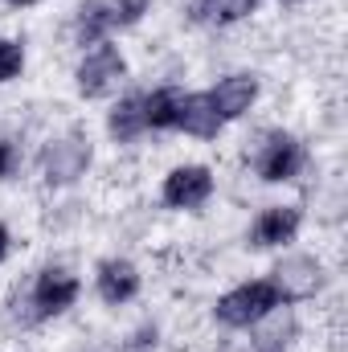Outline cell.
Returning <instances> with one entry per match:
<instances>
[{
    "label": "cell",
    "instance_id": "3",
    "mask_svg": "<svg viewBox=\"0 0 348 352\" xmlns=\"http://www.w3.org/2000/svg\"><path fill=\"white\" fill-rule=\"evenodd\" d=\"M74 299H78V278L70 270H62V266H45L37 274V283H33V307H37L33 320H45V316L66 311Z\"/></svg>",
    "mask_w": 348,
    "mask_h": 352
},
{
    "label": "cell",
    "instance_id": "9",
    "mask_svg": "<svg viewBox=\"0 0 348 352\" xmlns=\"http://www.w3.org/2000/svg\"><path fill=\"white\" fill-rule=\"evenodd\" d=\"M209 98H213V107H217L221 119H238V115H246V111L254 107V98H259V78H250V74L221 78Z\"/></svg>",
    "mask_w": 348,
    "mask_h": 352
},
{
    "label": "cell",
    "instance_id": "17",
    "mask_svg": "<svg viewBox=\"0 0 348 352\" xmlns=\"http://www.w3.org/2000/svg\"><path fill=\"white\" fill-rule=\"evenodd\" d=\"M144 12H148V0H111V4H107L111 25H135Z\"/></svg>",
    "mask_w": 348,
    "mask_h": 352
},
{
    "label": "cell",
    "instance_id": "20",
    "mask_svg": "<svg viewBox=\"0 0 348 352\" xmlns=\"http://www.w3.org/2000/svg\"><path fill=\"white\" fill-rule=\"evenodd\" d=\"M4 254H8V230L0 226V263H4Z\"/></svg>",
    "mask_w": 348,
    "mask_h": 352
},
{
    "label": "cell",
    "instance_id": "8",
    "mask_svg": "<svg viewBox=\"0 0 348 352\" xmlns=\"http://www.w3.org/2000/svg\"><path fill=\"white\" fill-rule=\"evenodd\" d=\"M221 123H226V119L217 115V107H213L209 94H180L173 127L188 131V135H201V140H213V135L221 131Z\"/></svg>",
    "mask_w": 348,
    "mask_h": 352
},
{
    "label": "cell",
    "instance_id": "1",
    "mask_svg": "<svg viewBox=\"0 0 348 352\" xmlns=\"http://www.w3.org/2000/svg\"><path fill=\"white\" fill-rule=\"evenodd\" d=\"M274 307H279V295H274L270 283H242V287H234L230 295L217 299V320L230 324V328H250Z\"/></svg>",
    "mask_w": 348,
    "mask_h": 352
},
{
    "label": "cell",
    "instance_id": "4",
    "mask_svg": "<svg viewBox=\"0 0 348 352\" xmlns=\"http://www.w3.org/2000/svg\"><path fill=\"white\" fill-rule=\"evenodd\" d=\"M123 58H119V50L115 45H98L94 54H87V62L78 66V90L87 94V98H102V94H111V90L119 87V78H123Z\"/></svg>",
    "mask_w": 348,
    "mask_h": 352
},
{
    "label": "cell",
    "instance_id": "2",
    "mask_svg": "<svg viewBox=\"0 0 348 352\" xmlns=\"http://www.w3.org/2000/svg\"><path fill=\"white\" fill-rule=\"evenodd\" d=\"M324 283V270L316 258H283L270 274V287L279 295V303H295V299H312Z\"/></svg>",
    "mask_w": 348,
    "mask_h": 352
},
{
    "label": "cell",
    "instance_id": "6",
    "mask_svg": "<svg viewBox=\"0 0 348 352\" xmlns=\"http://www.w3.org/2000/svg\"><path fill=\"white\" fill-rule=\"evenodd\" d=\"M299 164H303V148L291 135H283V131L266 135V144L254 156V168H259L262 180H291V176L299 173Z\"/></svg>",
    "mask_w": 348,
    "mask_h": 352
},
{
    "label": "cell",
    "instance_id": "12",
    "mask_svg": "<svg viewBox=\"0 0 348 352\" xmlns=\"http://www.w3.org/2000/svg\"><path fill=\"white\" fill-rule=\"evenodd\" d=\"M107 127H111V135H115L119 144H131V140L144 131V102H140V98H119V107L111 111Z\"/></svg>",
    "mask_w": 348,
    "mask_h": 352
},
{
    "label": "cell",
    "instance_id": "18",
    "mask_svg": "<svg viewBox=\"0 0 348 352\" xmlns=\"http://www.w3.org/2000/svg\"><path fill=\"white\" fill-rule=\"evenodd\" d=\"M21 66H25L21 45H17V41H0V82L17 78V74H21Z\"/></svg>",
    "mask_w": 348,
    "mask_h": 352
},
{
    "label": "cell",
    "instance_id": "11",
    "mask_svg": "<svg viewBox=\"0 0 348 352\" xmlns=\"http://www.w3.org/2000/svg\"><path fill=\"white\" fill-rule=\"evenodd\" d=\"M135 291H140V274L127 258H107L98 266V295L107 303H127Z\"/></svg>",
    "mask_w": 348,
    "mask_h": 352
},
{
    "label": "cell",
    "instance_id": "10",
    "mask_svg": "<svg viewBox=\"0 0 348 352\" xmlns=\"http://www.w3.org/2000/svg\"><path fill=\"white\" fill-rule=\"evenodd\" d=\"M299 221H303V213L295 205L266 209L259 217V226H254V246H283V242H291L299 234Z\"/></svg>",
    "mask_w": 348,
    "mask_h": 352
},
{
    "label": "cell",
    "instance_id": "15",
    "mask_svg": "<svg viewBox=\"0 0 348 352\" xmlns=\"http://www.w3.org/2000/svg\"><path fill=\"white\" fill-rule=\"evenodd\" d=\"M111 29V16H107V4L98 0H87L78 8V21H74V37L83 45H102V33Z\"/></svg>",
    "mask_w": 348,
    "mask_h": 352
},
{
    "label": "cell",
    "instance_id": "19",
    "mask_svg": "<svg viewBox=\"0 0 348 352\" xmlns=\"http://www.w3.org/2000/svg\"><path fill=\"white\" fill-rule=\"evenodd\" d=\"M8 173H12V148L0 140V176H8Z\"/></svg>",
    "mask_w": 348,
    "mask_h": 352
},
{
    "label": "cell",
    "instance_id": "16",
    "mask_svg": "<svg viewBox=\"0 0 348 352\" xmlns=\"http://www.w3.org/2000/svg\"><path fill=\"white\" fill-rule=\"evenodd\" d=\"M140 102H144V127L164 131V127L176 123V102H180L176 90H156V94H148V98H140Z\"/></svg>",
    "mask_w": 348,
    "mask_h": 352
},
{
    "label": "cell",
    "instance_id": "5",
    "mask_svg": "<svg viewBox=\"0 0 348 352\" xmlns=\"http://www.w3.org/2000/svg\"><path fill=\"white\" fill-rule=\"evenodd\" d=\"M87 164H90V144L83 135H66V140L50 144V148H45V160H41L50 184H70V180H78V176L87 173Z\"/></svg>",
    "mask_w": 348,
    "mask_h": 352
},
{
    "label": "cell",
    "instance_id": "7",
    "mask_svg": "<svg viewBox=\"0 0 348 352\" xmlns=\"http://www.w3.org/2000/svg\"><path fill=\"white\" fill-rule=\"evenodd\" d=\"M209 192H213V176L201 164H184V168L168 173V180H164V201L173 209H193V205L209 201Z\"/></svg>",
    "mask_w": 348,
    "mask_h": 352
},
{
    "label": "cell",
    "instance_id": "21",
    "mask_svg": "<svg viewBox=\"0 0 348 352\" xmlns=\"http://www.w3.org/2000/svg\"><path fill=\"white\" fill-rule=\"evenodd\" d=\"M12 4H37V0H12Z\"/></svg>",
    "mask_w": 348,
    "mask_h": 352
},
{
    "label": "cell",
    "instance_id": "14",
    "mask_svg": "<svg viewBox=\"0 0 348 352\" xmlns=\"http://www.w3.org/2000/svg\"><path fill=\"white\" fill-rule=\"evenodd\" d=\"M259 336H254V344H259V352H283L287 349V340L295 336V320L287 316V311H266L259 320Z\"/></svg>",
    "mask_w": 348,
    "mask_h": 352
},
{
    "label": "cell",
    "instance_id": "13",
    "mask_svg": "<svg viewBox=\"0 0 348 352\" xmlns=\"http://www.w3.org/2000/svg\"><path fill=\"white\" fill-rule=\"evenodd\" d=\"M259 0H193V16L205 21V25H230V21H242Z\"/></svg>",
    "mask_w": 348,
    "mask_h": 352
}]
</instances>
